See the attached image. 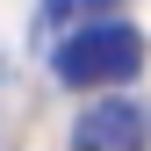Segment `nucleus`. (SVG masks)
<instances>
[{
	"label": "nucleus",
	"instance_id": "nucleus-2",
	"mask_svg": "<svg viewBox=\"0 0 151 151\" xmlns=\"http://www.w3.org/2000/svg\"><path fill=\"white\" fill-rule=\"evenodd\" d=\"M72 151H151V108L144 101H93L79 122H72Z\"/></svg>",
	"mask_w": 151,
	"mask_h": 151
},
{
	"label": "nucleus",
	"instance_id": "nucleus-3",
	"mask_svg": "<svg viewBox=\"0 0 151 151\" xmlns=\"http://www.w3.org/2000/svg\"><path fill=\"white\" fill-rule=\"evenodd\" d=\"M115 0H43V29H58V22H86V14H108Z\"/></svg>",
	"mask_w": 151,
	"mask_h": 151
},
{
	"label": "nucleus",
	"instance_id": "nucleus-1",
	"mask_svg": "<svg viewBox=\"0 0 151 151\" xmlns=\"http://www.w3.org/2000/svg\"><path fill=\"white\" fill-rule=\"evenodd\" d=\"M137 72H144V36L129 22H115V14H93L58 43V79L65 86H122Z\"/></svg>",
	"mask_w": 151,
	"mask_h": 151
}]
</instances>
